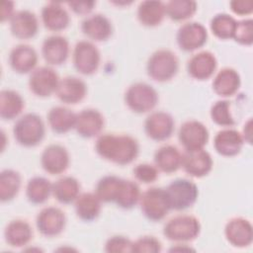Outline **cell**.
Listing matches in <instances>:
<instances>
[{"label": "cell", "instance_id": "obj_44", "mask_svg": "<svg viewBox=\"0 0 253 253\" xmlns=\"http://www.w3.org/2000/svg\"><path fill=\"white\" fill-rule=\"evenodd\" d=\"M132 241L123 235H114L110 237L105 244V251L109 253L132 252Z\"/></svg>", "mask_w": 253, "mask_h": 253}, {"label": "cell", "instance_id": "obj_7", "mask_svg": "<svg viewBox=\"0 0 253 253\" xmlns=\"http://www.w3.org/2000/svg\"><path fill=\"white\" fill-rule=\"evenodd\" d=\"M143 215L151 221L162 220L171 210L165 189L152 187L143 192L139 199Z\"/></svg>", "mask_w": 253, "mask_h": 253}, {"label": "cell", "instance_id": "obj_16", "mask_svg": "<svg viewBox=\"0 0 253 253\" xmlns=\"http://www.w3.org/2000/svg\"><path fill=\"white\" fill-rule=\"evenodd\" d=\"M69 161L67 149L60 144H49L43 149L41 156L42 169L51 175L63 173L68 168Z\"/></svg>", "mask_w": 253, "mask_h": 253}, {"label": "cell", "instance_id": "obj_5", "mask_svg": "<svg viewBox=\"0 0 253 253\" xmlns=\"http://www.w3.org/2000/svg\"><path fill=\"white\" fill-rule=\"evenodd\" d=\"M158 93L145 82L131 84L125 93V102L129 110L136 114L150 112L158 103Z\"/></svg>", "mask_w": 253, "mask_h": 253}, {"label": "cell", "instance_id": "obj_34", "mask_svg": "<svg viewBox=\"0 0 253 253\" xmlns=\"http://www.w3.org/2000/svg\"><path fill=\"white\" fill-rule=\"evenodd\" d=\"M52 194V184L44 177L36 176L31 178L26 187V196L32 204L41 205L45 203Z\"/></svg>", "mask_w": 253, "mask_h": 253}, {"label": "cell", "instance_id": "obj_10", "mask_svg": "<svg viewBox=\"0 0 253 253\" xmlns=\"http://www.w3.org/2000/svg\"><path fill=\"white\" fill-rule=\"evenodd\" d=\"M178 46L184 51H194L204 46L208 41V31L199 22H187L177 31Z\"/></svg>", "mask_w": 253, "mask_h": 253}, {"label": "cell", "instance_id": "obj_13", "mask_svg": "<svg viewBox=\"0 0 253 253\" xmlns=\"http://www.w3.org/2000/svg\"><path fill=\"white\" fill-rule=\"evenodd\" d=\"M212 158L204 148L185 150L182 153L181 166L187 174L195 178L207 176L212 168Z\"/></svg>", "mask_w": 253, "mask_h": 253}, {"label": "cell", "instance_id": "obj_42", "mask_svg": "<svg viewBox=\"0 0 253 253\" xmlns=\"http://www.w3.org/2000/svg\"><path fill=\"white\" fill-rule=\"evenodd\" d=\"M161 249V242L154 236H141L132 243V252L135 253H157Z\"/></svg>", "mask_w": 253, "mask_h": 253}, {"label": "cell", "instance_id": "obj_25", "mask_svg": "<svg viewBox=\"0 0 253 253\" xmlns=\"http://www.w3.org/2000/svg\"><path fill=\"white\" fill-rule=\"evenodd\" d=\"M42 21L43 26L52 32H59L66 29L70 17L66 9L59 2H48L42 9Z\"/></svg>", "mask_w": 253, "mask_h": 253}, {"label": "cell", "instance_id": "obj_36", "mask_svg": "<svg viewBox=\"0 0 253 253\" xmlns=\"http://www.w3.org/2000/svg\"><path fill=\"white\" fill-rule=\"evenodd\" d=\"M21 188V175L13 169H4L0 173V200L12 201Z\"/></svg>", "mask_w": 253, "mask_h": 253}, {"label": "cell", "instance_id": "obj_2", "mask_svg": "<svg viewBox=\"0 0 253 253\" xmlns=\"http://www.w3.org/2000/svg\"><path fill=\"white\" fill-rule=\"evenodd\" d=\"M13 134L16 141L22 146L34 147L41 143L44 137V123L38 114L27 113L14 124Z\"/></svg>", "mask_w": 253, "mask_h": 253}, {"label": "cell", "instance_id": "obj_12", "mask_svg": "<svg viewBox=\"0 0 253 253\" xmlns=\"http://www.w3.org/2000/svg\"><path fill=\"white\" fill-rule=\"evenodd\" d=\"M66 216L56 207L43 208L37 215L36 225L38 230L46 237L59 235L65 228Z\"/></svg>", "mask_w": 253, "mask_h": 253}, {"label": "cell", "instance_id": "obj_37", "mask_svg": "<svg viewBox=\"0 0 253 253\" xmlns=\"http://www.w3.org/2000/svg\"><path fill=\"white\" fill-rule=\"evenodd\" d=\"M166 15L175 22L191 18L197 11V3L191 0H171L165 4Z\"/></svg>", "mask_w": 253, "mask_h": 253}, {"label": "cell", "instance_id": "obj_26", "mask_svg": "<svg viewBox=\"0 0 253 253\" xmlns=\"http://www.w3.org/2000/svg\"><path fill=\"white\" fill-rule=\"evenodd\" d=\"M241 85L239 73L231 67H223L212 80V89L220 97L233 96Z\"/></svg>", "mask_w": 253, "mask_h": 253}, {"label": "cell", "instance_id": "obj_21", "mask_svg": "<svg viewBox=\"0 0 253 253\" xmlns=\"http://www.w3.org/2000/svg\"><path fill=\"white\" fill-rule=\"evenodd\" d=\"M10 30L12 35L18 39H32L39 30L38 18L30 10H19L10 19Z\"/></svg>", "mask_w": 253, "mask_h": 253}, {"label": "cell", "instance_id": "obj_28", "mask_svg": "<svg viewBox=\"0 0 253 253\" xmlns=\"http://www.w3.org/2000/svg\"><path fill=\"white\" fill-rule=\"evenodd\" d=\"M182 153L171 144L160 146L154 153V164L164 173L176 172L181 167Z\"/></svg>", "mask_w": 253, "mask_h": 253}, {"label": "cell", "instance_id": "obj_39", "mask_svg": "<svg viewBox=\"0 0 253 253\" xmlns=\"http://www.w3.org/2000/svg\"><path fill=\"white\" fill-rule=\"evenodd\" d=\"M121 181L122 178L116 175H106L97 182L95 194L104 203H114Z\"/></svg>", "mask_w": 253, "mask_h": 253}, {"label": "cell", "instance_id": "obj_9", "mask_svg": "<svg viewBox=\"0 0 253 253\" xmlns=\"http://www.w3.org/2000/svg\"><path fill=\"white\" fill-rule=\"evenodd\" d=\"M59 77L56 71L49 66H41L34 69L29 77V88L38 97H48L56 92Z\"/></svg>", "mask_w": 253, "mask_h": 253}, {"label": "cell", "instance_id": "obj_29", "mask_svg": "<svg viewBox=\"0 0 253 253\" xmlns=\"http://www.w3.org/2000/svg\"><path fill=\"white\" fill-rule=\"evenodd\" d=\"M76 115L66 107L55 106L48 111L47 122L54 132L65 133L75 127Z\"/></svg>", "mask_w": 253, "mask_h": 253}, {"label": "cell", "instance_id": "obj_19", "mask_svg": "<svg viewBox=\"0 0 253 253\" xmlns=\"http://www.w3.org/2000/svg\"><path fill=\"white\" fill-rule=\"evenodd\" d=\"M217 66V60L213 53L203 50L194 54L187 63L188 74L197 80H207L212 76Z\"/></svg>", "mask_w": 253, "mask_h": 253}, {"label": "cell", "instance_id": "obj_45", "mask_svg": "<svg viewBox=\"0 0 253 253\" xmlns=\"http://www.w3.org/2000/svg\"><path fill=\"white\" fill-rule=\"evenodd\" d=\"M231 11L239 16L249 15L253 12V2L251 0H233L229 3Z\"/></svg>", "mask_w": 253, "mask_h": 253}, {"label": "cell", "instance_id": "obj_30", "mask_svg": "<svg viewBox=\"0 0 253 253\" xmlns=\"http://www.w3.org/2000/svg\"><path fill=\"white\" fill-rule=\"evenodd\" d=\"M5 241L12 247H23L33 238V229L24 219L10 221L4 231Z\"/></svg>", "mask_w": 253, "mask_h": 253}, {"label": "cell", "instance_id": "obj_6", "mask_svg": "<svg viewBox=\"0 0 253 253\" xmlns=\"http://www.w3.org/2000/svg\"><path fill=\"white\" fill-rule=\"evenodd\" d=\"M171 210L184 211L191 208L198 199V186L191 180L178 178L165 189Z\"/></svg>", "mask_w": 253, "mask_h": 253}, {"label": "cell", "instance_id": "obj_35", "mask_svg": "<svg viewBox=\"0 0 253 253\" xmlns=\"http://www.w3.org/2000/svg\"><path fill=\"white\" fill-rule=\"evenodd\" d=\"M140 196V189L135 182L122 178L114 203L121 209L130 210L139 202Z\"/></svg>", "mask_w": 253, "mask_h": 253}, {"label": "cell", "instance_id": "obj_43", "mask_svg": "<svg viewBox=\"0 0 253 253\" xmlns=\"http://www.w3.org/2000/svg\"><path fill=\"white\" fill-rule=\"evenodd\" d=\"M133 176L136 180L149 184L157 180L159 172L155 165L149 163H139L132 169Z\"/></svg>", "mask_w": 253, "mask_h": 253}, {"label": "cell", "instance_id": "obj_11", "mask_svg": "<svg viewBox=\"0 0 253 253\" xmlns=\"http://www.w3.org/2000/svg\"><path fill=\"white\" fill-rule=\"evenodd\" d=\"M210 137L207 126L196 120L183 123L178 131V138L185 150L200 149L208 143Z\"/></svg>", "mask_w": 253, "mask_h": 253}, {"label": "cell", "instance_id": "obj_32", "mask_svg": "<svg viewBox=\"0 0 253 253\" xmlns=\"http://www.w3.org/2000/svg\"><path fill=\"white\" fill-rule=\"evenodd\" d=\"M24 107V99L17 91L5 89L0 92V117L3 120L16 119Z\"/></svg>", "mask_w": 253, "mask_h": 253}, {"label": "cell", "instance_id": "obj_1", "mask_svg": "<svg viewBox=\"0 0 253 253\" xmlns=\"http://www.w3.org/2000/svg\"><path fill=\"white\" fill-rule=\"evenodd\" d=\"M95 150L107 161L126 165L138 156L139 144L134 137L128 134L104 133L97 138Z\"/></svg>", "mask_w": 253, "mask_h": 253}, {"label": "cell", "instance_id": "obj_40", "mask_svg": "<svg viewBox=\"0 0 253 253\" xmlns=\"http://www.w3.org/2000/svg\"><path fill=\"white\" fill-rule=\"evenodd\" d=\"M211 121L220 126H232L235 121L230 112V103L227 100H219L212 104L211 111Z\"/></svg>", "mask_w": 253, "mask_h": 253}, {"label": "cell", "instance_id": "obj_46", "mask_svg": "<svg viewBox=\"0 0 253 253\" xmlns=\"http://www.w3.org/2000/svg\"><path fill=\"white\" fill-rule=\"evenodd\" d=\"M67 5L74 13L79 15H86L94 9L96 2L95 1H70V2H67Z\"/></svg>", "mask_w": 253, "mask_h": 253}, {"label": "cell", "instance_id": "obj_41", "mask_svg": "<svg viewBox=\"0 0 253 253\" xmlns=\"http://www.w3.org/2000/svg\"><path fill=\"white\" fill-rule=\"evenodd\" d=\"M232 39L240 44L251 45L253 42V21H252V19H245V20L237 21Z\"/></svg>", "mask_w": 253, "mask_h": 253}, {"label": "cell", "instance_id": "obj_17", "mask_svg": "<svg viewBox=\"0 0 253 253\" xmlns=\"http://www.w3.org/2000/svg\"><path fill=\"white\" fill-rule=\"evenodd\" d=\"M105 126L103 115L95 109H84L76 115L75 130L84 138H92L102 131Z\"/></svg>", "mask_w": 253, "mask_h": 253}, {"label": "cell", "instance_id": "obj_8", "mask_svg": "<svg viewBox=\"0 0 253 253\" xmlns=\"http://www.w3.org/2000/svg\"><path fill=\"white\" fill-rule=\"evenodd\" d=\"M101 54L98 47L89 41L78 42L73 49L72 61L75 69L83 75H92L100 65Z\"/></svg>", "mask_w": 253, "mask_h": 253}, {"label": "cell", "instance_id": "obj_23", "mask_svg": "<svg viewBox=\"0 0 253 253\" xmlns=\"http://www.w3.org/2000/svg\"><path fill=\"white\" fill-rule=\"evenodd\" d=\"M11 68L17 73L24 74L36 69L38 63V53L29 44H18L12 48L9 54Z\"/></svg>", "mask_w": 253, "mask_h": 253}, {"label": "cell", "instance_id": "obj_47", "mask_svg": "<svg viewBox=\"0 0 253 253\" xmlns=\"http://www.w3.org/2000/svg\"><path fill=\"white\" fill-rule=\"evenodd\" d=\"M14 14H15V12H14V2L4 1L2 3V8H1V22H5L7 20H10Z\"/></svg>", "mask_w": 253, "mask_h": 253}, {"label": "cell", "instance_id": "obj_33", "mask_svg": "<svg viewBox=\"0 0 253 253\" xmlns=\"http://www.w3.org/2000/svg\"><path fill=\"white\" fill-rule=\"evenodd\" d=\"M52 195L61 204H71L80 195V184L71 176H63L52 184Z\"/></svg>", "mask_w": 253, "mask_h": 253}, {"label": "cell", "instance_id": "obj_4", "mask_svg": "<svg viewBox=\"0 0 253 253\" xmlns=\"http://www.w3.org/2000/svg\"><path fill=\"white\" fill-rule=\"evenodd\" d=\"M201 232L200 220L190 214H180L170 218L163 227L164 236L175 242H190Z\"/></svg>", "mask_w": 253, "mask_h": 253}, {"label": "cell", "instance_id": "obj_14", "mask_svg": "<svg viewBox=\"0 0 253 253\" xmlns=\"http://www.w3.org/2000/svg\"><path fill=\"white\" fill-rule=\"evenodd\" d=\"M175 122L173 117L162 111L151 113L144 122V131L146 135L155 141L168 139L174 131Z\"/></svg>", "mask_w": 253, "mask_h": 253}, {"label": "cell", "instance_id": "obj_20", "mask_svg": "<svg viewBox=\"0 0 253 253\" xmlns=\"http://www.w3.org/2000/svg\"><path fill=\"white\" fill-rule=\"evenodd\" d=\"M42 55L50 65L64 63L69 55V42L66 38L52 35L44 39L42 44Z\"/></svg>", "mask_w": 253, "mask_h": 253}, {"label": "cell", "instance_id": "obj_15", "mask_svg": "<svg viewBox=\"0 0 253 253\" xmlns=\"http://www.w3.org/2000/svg\"><path fill=\"white\" fill-rule=\"evenodd\" d=\"M224 236L227 242L234 247H247L253 240L252 224L244 217H232L224 226Z\"/></svg>", "mask_w": 253, "mask_h": 253}, {"label": "cell", "instance_id": "obj_3", "mask_svg": "<svg viewBox=\"0 0 253 253\" xmlns=\"http://www.w3.org/2000/svg\"><path fill=\"white\" fill-rule=\"evenodd\" d=\"M179 70V60L176 54L165 48L155 50L148 58L146 71L148 76L157 82L171 80Z\"/></svg>", "mask_w": 253, "mask_h": 253}, {"label": "cell", "instance_id": "obj_27", "mask_svg": "<svg viewBox=\"0 0 253 253\" xmlns=\"http://www.w3.org/2000/svg\"><path fill=\"white\" fill-rule=\"evenodd\" d=\"M137 19L145 27H156L161 24L166 16L165 4L161 1L145 0L137 7Z\"/></svg>", "mask_w": 253, "mask_h": 253}, {"label": "cell", "instance_id": "obj_18", "mask_svg": "<svg viewBox=\"0 0 253 253\" xmlns=\"http://www.w3.org/2000/svg\"><path fill=\"white\" fill-rule=\"evenodd\" d=\"M244 141L241 132L228 127L216 132L213 138V147L219 155L232 157L241 151Z\"/></svg>", "mask_w": 253, "mask_h": 253}, {"label": "cell", "instance_id": "obj_31", "mask_svg": "<svg viewBox=\"0 0 253 253\" xmlns=\"http://www.w3.org/2000/svg\"><path fill=\"white\" fill-rule=\"evenodd\" d=\"M102 201L95 193L86 192L80 194L74 202L76 215L84 221L96 219L101 212Z\"/></svg>", "mask_w": 253, "mask_h": 253}, {"label": "cell", "instance_id": "obj_24", "mask_svg": "<svg viewBox=\"0 0 253 253\" xmlns=\"http://www.w3.org/2000/svg\"><path fill=\"white\" fill-rule=\"evenodd\" d=\"M83 34L92 41L104 42L113 34L111 21L102 14H94L86 17L81 23Z\"/></svg>", "mask_w": 253, "mask_h": 253}, {"label": "cell", "instance_id": "obj_38", "mask_svg": "<svg viewBox=\"0 0 253 253\" xmlns=\"http://www.w3.org/2000/svg\"><path fill=\"white\" fill-rule=\"evenodd\" d=\"M237 21L226 13H219L212 17L211 20V33L220 40L232 39Z\"/></svg>", "mask_w": 253, "mask_h": 253}, {"label": "cell", "instance_id": "obj_22", "mask_svg": "<svg viewBox=\"0 0 253 253\" xmlns=\"http://www.w3.org/2000/svg\"><path fill=\"white\" fill-rule=\"evenodd\" d=\"M55 94L62 103L74 105L85 98L87 85L78 77L66 76L59 80Z\"/></svg>", "mask_w": 253, "mask_h": 253}]
</instances>
